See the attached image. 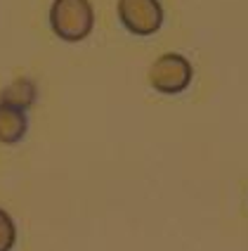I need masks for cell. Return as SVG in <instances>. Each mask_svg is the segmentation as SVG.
Returning <instances> with one entry per match:
<instances>
[{
  "instance_id": "cell-1",
  "label": "cell",
  "mask_w": 248,
  "mask_h": 251,
  "mask_svg": "<svg viewBox=\"0 0 248 251\" xmlns=\"http://www.w3.org/2000/svg\"><path fill=\"white\" fill-rule=\"evenodd\" d=\"M50 26L67 43L88 38L95 26V10L90 0H55L50 7Z\"/></svg>"
},
{
  "instance_id": "cell-2",
  "label": "cell",
  "mask_w": 248,
  "mask_h": 251,
  "mask_svg": "<svg viewBox=\"0 0 248 251\" xmlns=\"http://www.w3.org/2000/svg\"><path fill=\"white\" fill-rule=\"evenodd\" d=\"M149 85L161 95L184 93L194 78V69L187 57L178 52H165L149 67Z\"/></svg>"
},
{
  "instance_id": "cell-3",
  "label": "cell",
  "mask_w": 248,
  "mask_h": 251,
  "mask_svg": "<svg viewBox=\"0 0 248 251\" xmlns=\"http://www.w3.org/2000/svg\"><path fill=\"white\" fill-rule=\"evenodd\" d=\"M118 19L135 36H154L163 26V7L158 0H118Z\"/></svg>"
},
{
  "instance_id": "cell-4",
  "label": "cell",
  "mask_w": 248,
  "mask_h": 251,
  "mask_svg": "<svg viewBox=\"0 0 248 251\" xmlns=\"http://www.w3.org/2000/svg\"><path fill=\"white\" fill-rule=\"evenodd\" d=\"M28 130V119L24 109H17L10 104H0V142L2 145H17L24 140Z\"/></svg>"
},
{
  "instance_id": "cell-5",
  "label": "cell",
  "mask_w": 248,
  "mask_h": 251,
  "mask_svg": "<svg viewBox=\"0 0 248 251\" xmlns=\"http://www.w3.org/2000/svg\"><path fill=\"white\" fill-rule=\"evenodd\" d=\"M36 98H38L36 83L31 78H17L0 93V104H10V107H17V109L26 112L28 107L36 102Z\"/></svg>"
},
{
  "instance_id": "cell-6",
  "label": "cell",
  "mask_w": 248,
  "mask_h": 251,
  "mask_svg": "<svg viewBox=\"0 0 248 251\" xmlns=\"http://www.w3.org/2000/svg\"><path fill=\"white\" fill-rule=\"evenodd\" d=\"M14 244H17V225L7 211L0 209V251H12Z\"/></svg>"
}]
</instances>
